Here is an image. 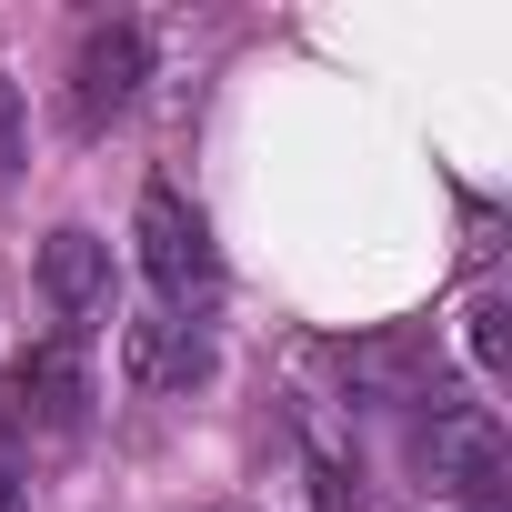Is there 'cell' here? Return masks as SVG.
Listing matches in <instances>:
<instances>
[{
    "instance_id": "6da1fadb",
    "label": "cell",
    "mask_w": 512,
    "mask_h": 512,
    "mask_svg": "<svg viewBox=\"0 0 512 512\" xmlns=\"http://www.w3.org/2000/svg\"><path fill=\"white\" fill-rule=\"evenodd\" d=\"M141 272L171 312L211 302L221 292V251H211V221L181 201V191H141Z\"/></svg>"
},
{
    "instance_id": "7a4b0ae2",
    "label": "cell",
    "mask_w": 512,
    "mask_h": 512,
    "mask_svg": "<svg viewBox=\"0 0 512 512\" xmlns=\"http://www.w3.org/2000/svg\"><path fill=\"white\" fill-rule=\"evenodd\" d=\"M11 402H21V422H41V432H81V422H91V352H81L71 332L41 342V352H21Z\"/></svg>"
},
{
    "instance_id": "3957f363",
    "label": "cell",
    "mask_w": 512,
    "mask_h": 512,
    "mask_svg": "<svg viewBox=\"0 0 512 512\" xmlns=\"http://www.w3.org/2000/svg\"><path fill=\"white\" fill-rule=\"evenodd\" d=\"M41 292H51V312L71 322V342H81L91 322H111V241L51 231V251H41Z\"/></svg>"
},
{
    "instance_id": "277c9868",
    "label": "cell",
    "mask_w": 512,
    "mask_h": 512,
    "mask_svg": "<svg viewBox=\"0 0 512 512\" xmlns=\"http://www.w3.org/2000/svg\"><path fill=\"white\" fill-rule=\"evenodd\" d=\"M141 71H151L141 31H91V41H81V61H71V111H81V121H111V111H131Z\"/></svg>"
},
{
    "instance_id": "5b68a950",
    "label": "cell",
    "mask_w": 512,
    "mask_h": 512,
    "mask_svg": "<svg viewBox=\"0 0 512 512\" xmlns=\"http://www.w3.org/2000/svg\"><path fill=\"white\" fill-rule=\"evenodd\" d=\"M432 482L462 492V502H502V432H492L482 412H452V422L432 432Z\"/></svg>"
},
{
    "instance_id": "8992f818",
    "label": "cell",
    "mask_w": 512,
    "mask_h": 512,
    "mask_svg": "<svg viewBox=\"0 0 512 512\" xmlns=\"http://www.w3.org/2000/svg\"><path fill=\"white\" fill-rule=\"evenodd\" d=\"M201 372H211V352L191 342V322H131V382L181 392V382H201Z\"/></svg>"
},
{
    "instance_id": "52a82bcc",
    "label": "cell",
    "mask_w": 512,
    "mask_h": 512,
    "mask_svg": "<svg viewBox=\"0 0 512 512\" xmlns=\"http://www.w3.org/2000/svg\"><path fill=\"white\" fill-rule=\"evenodd\" d=\"M462 322H472V362H482V372H502V352H512V332H502V322H512V312H502V292H482Z\"/></svg>"
},
{
    "instance_id": "ba28073f",
    "label": "cell",
    "mask_w": 512,
    "mask_h": 512,
    "mask_svg": "<svg viewBox=\"0 0 512 512\" xmlns=\"http://www.w3.org/2000/svg\"><path fill=\"white\" fill-rule=\"evenodd\" d=\"M0 512H31V472H21V452H11V432H0Z\"/></svg>"
},
{
    "instance_id": "9c48e42d",
    "label": "cell",
    "mask_w": 512,
    "mask_h": 512,
    "mask_svg": "<svg viewBox=\"0 0 512 512\" xmlns=\"http://www.w3.org/2000/svg\"><path fill=\"white\" fill-rule=\"evenodd\" d=\"M11 151H21V91L0 81V161H11Z\"/></svg>"
}]
</instances>
